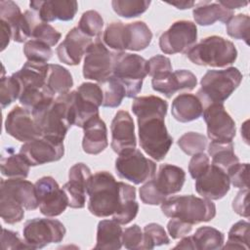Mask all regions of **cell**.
Listing matches in <instances>:
<instances>
[{
    "label": "cell",
    "mask_w": 250,
    "mask_h": 250,
    "mask_svg": "<svg viewBox=\"0 0 250 250\" xmlns=\"http://www.w3.org/2000/svg\"><path fill=\"white\" fill-rule=\"evenodd\" d=\"M66 229L62 222L56 219L35 218L24 223L23 239L29 249H41L51 243L62 242Z\"/></svg>",
    "instance_id": "9"
},
{
    "label": "cell",
    "mask_w": 250,
    "mask_h": 250,
    "mask_svg": "<svg viewBox=\"0 0 250 250\" xmlns=\"http://www.w3.org/2000/svg\"><path fill=\"white\" fill-rule=\"evenodd\" d=\"M222 6L229 9V10H233V9H239V8H242L244 6H246L248 4L247 1H233V0H227V1H224V0H220L218 1Z\"/></svg>",
    "instance_id": "58"
},
{
    "label": "cell",
    "mask_w": 250,
    "mask_h": 250,
    "mask_svg": "<svg viewBox=\"0 0 250 250\" xmlns=\"http://www.w3.org/2000/svg\"><path fill=\"white\" fill-rule=\"evenodd\" d=\"M111 148L117 154L135 148L137 145L135 125L132 116L126 110H119L115 113L111 125Z\"/></svg>",
    "instance_id": "18"
},
{
    "label": "cell",
    "mask_w": 250,
    "mask_h": 250,
    "mask_svg": "<svg viewBox=\"0 0 250 250\" xmlns=\"http://www.w3.org/2000/svg\"><path fill=\"white\" fill-rule=\"evenodd\" d=\"M49 63L27 61L22 67L12 75L21 86V95L38 92L47 87L46 77ZM20 95V96H21Z\"/></svg>",
    "instance_id": "22"
},
{
    "label": "cell",
    "mask_w": 250,
    "mask_h": 250,
    "mask_svg": "<svg viewBox=\"0 0 250 250\" xmlns=\"http://www.w3.org/2000/svg\"><path fill=\"white\" fill-rule=\"evenodd\" d=\"M30 165L24 157L19 152H15L14 147H4L1 153L0 168L3 176L8 179H26L29 173Z\"/></svg>",
    "instance_id": "28"
},
{
    "label": "cell",
    "mask_w": 250,
    "mask_h": 250,
    "mask_svg": "<svg viewBox=\"0 0 250 250\" xmlns=\"http://www.w3.org/2000/svg\"><path fill=\"white\" fill-rule=\"evenodd\" d=\"M192 229V225L177 218H171L167 224V230L173 239L182 238L188 235Z\"/></svg>",
    "instance_id": "55"
},
{
    "label": "cell",
    "mask_w": 250,
    "mask_h": 250,
    "mask_svg": "<svg viewBox=\"0 0 250 250\" xmlns=\"http://www.w3.org/2000/svg\"><path fill=\"white\" fill-rule=\"evenodd\" d=\"M152 181L159 192L167 197L182 190L186 181V173L179 166L161 164Z\"/></svg>",
    "instance_id": "24"
},
{
    "label": "cell",
    "mask_w": 250,
    "mask_h": 250,
    "mask_svg": "<svg viewBox=\"0 0 250 250\" xmlns=\"http://www.w3.org/2000/svg\"><path fill=\"white\" fill-rule=\"evenodd\" d=\"M192 16L197 24L208 26L218 21L227 23L233 17V11L222 6L219 2H201L193 9Z\"/></svg>",
    "instance_id": "27"
},
{
    "label": "cell",
    "mask_w": 250,
    "mask_h": 250,
    "mask_svg": "<svg viewBox=\"0 0 250 250\" xmlns=\"http://www.w3.org/2000/svg\"><path fill=\"white\" fill-rule=\"evenodd\" d=\"M202 116L207 126V136L212 142H232L236 133L235 122L227 112L224 104L215 103L206 105Z\"/></svg>",
    "instance_id": "12"
},
{
    "label": "cell",
    "mask_w": 250,
    "mask_h": 250,
    "mask_svg": "<svg viewBox=\"0 0 250 250\" xmlns=\"http://www.w3.org/2000/svg\"><path fill=\"white\" fill-rule=\"evenodd\" d=\"M5 130L8 135L16 140L26 143L38 137H42L32 113L25 107L15 106L5 119Z\"/></svg>",
    "instance_id": "15"
},
{
    "label": "cell",
    "mask_w": 250,
    "mask_h": 250,
    "mask_svg": "<svg viewBox=\"0 0 250 250\" xmlns=\"http://www.w3.org/2000/svg\"><path fill=\"white\" fill-rule=\"evenodd\" d=\"M20 153L30 166H37L62 159L64 154V146L63 143H57L45 137H38L23 143L20 148Z\"/></svg>",
    "instance_id": "14"
},
{
    "label": "cell",
    "mask_w": 250,
    "mask_h": 250,
    "mask_svg": "<svg viewBox=\"0 0 250 250\" xmlns=\"http://www.w3.org/2000/svg\"><path fill=\"white\" fill-rule=\"evenodd\" d=\"M243 75L238 68L230 66L221 70H208L201 78L197 97L203 107L210 104H224L237 89Z\"/></svg>",
    "instance_id": "5"
},
{
    "label": "cell",
    "mask_w": 250,
    "mask_h": 250,
    "mask_svg": "<svg viewBox=\"0 0 250 250\" xmlns=\"http://www.w3.org/2000/svg\"><path fill=\"white\" fill-rule=\"evenodd\" d=\"M196 85V76L187 69H178L173 72L170 71L162 73L152 77L151 79L152 89L163 94L168 99L178 91H191Z\"/></svg>",
    "instance_id": "19"
},
{
    "label": "cell",
    "mask_w": 250,
    "mask_h": 250,
    "mask_svg": "<svg viewBox=\"0 0 250 250\" xmlns=\"http://www.w3.org/2000/svg\"><path fill=\"white\" fill-rule=\"evenodd\" d=\"M122 245L129 250L144 249V232L138 225L125 229L122 232Z\"/></svg>",
    "instance_id": "49"
},
{
    "label": "cell",
    "mask_w": 250,
    "mask_h": 250,
    "mask_svg": "<svg viewBox=\"0 0 250 250\" xmlns=\"http://www.w3.org/2000/svg\"><path fill=\"white\" fill-rule=\"evenodd\" d=\"M139 204L136 201V188L126 183L123 184V197L119 210L112 216V220L120 225H127L138 215Z\"/></svg>",
    "instance_id": "34"
},
{
    "label": "cell",
    "mask_w": 250,
    "mask_h": 250,
    "mask_svg": "<svg viewBox=\"0 0 250 250\" xmlns=\"http://www.w3.org/2000/svg\"><path fill=\"white\" fill-rule=\"evenodd\" d=\"M152 39V32L146 22L138 21L124 25L125 50L142 51L148 47Z\"/></svg>",
    "instance_id": "29"
},
{
    "label": "cell",
    "mask_w": 250,
    "mask_h": 250,
    "mask_svg": "<svg viewBox=\"0 0 250 250\" xmlns=\"http://www.w3.org/2000/svg\"><path fill=\"white\" fill-rule=\"evenodd\" d=\"M23 54L27 61L37 62H47L53 55L50 46L34 40L29 39L23 45Z\"/></svg>",
    "instance_id": "46"
},
{
    "label": "cell",
    "mask_w": 250,
    "mask_h": 250,
    "mask_svg": "<svg viewBox=\"0 0 250 250\" xmlns=\"http://www.w3.org/2000/svg\"><path fill=\"white\" fill-rule=\"evenodd\" d=\"M82 148L88 154L97 155L104 151L108 146L107 129L104 121L100 116L89 121L83 128Z\"/></svg>",
    "instance_id": "25"
},
{
    "label": "cell",
    "mask_w": 250,
    "mask_h": 250,
    "mask_svg": "<svg viewBox=\"0 0 250 250\" xmlns=\"http://www.w3.org/2000/svg\"><path fill=\"white\" fill-rule=\"evenodd\" d=\"M29 7L44 22L55 21H69L73 20L78 10V3L75 0H47L30 1Z\"/></svg>",
    "instance_id": "20"
},
{
    "label": "cell",
    "mask_w": 250,
    "mask_h": 250,
    "mask_svg": "<svg viewBox=\"0 0 250 250\" xmlns=\"http://www.w3.org/2000/svg\"><path fill=\"white\" fill-rule=\"evenodd\" d=\"M77 27L90 38H99L103 31L104 20L97 11L89 10L82 14Z\"/></svg>",
    "instance_id": "40"
},
{
    "label": "cell",
    "mask_w": 250,
    "mask_h": 250,
    "mask_svg": "<svg viewBox=\"0 0 250 250\" xmlns=\"http://www.w3.org/2000/svg\"><path fill=\"white\" fill-rule=\"evenodd\" d=\"M88 210L99 218L113 216L122 201V182L107 171H99L91 176L87 186Z\"/></svg>",
    "instance_id": "2"
},
{
    "label": "cell",
    "mask_w": 250,
    "mask_h": 250,
    "mask_svg": "<svg viewBox=\"0 0 250 250\" xmlns=\"http://www.w3.org/2000/svg\"><path fill=\"white\" fill-rule=\"evenodd\" d=\"M210 164H211L210 159L204 152H200L192 155L188 164L189 175L194 180L198 179L207 171Z\"/></svg>",
    "instance_id": "53"
},
{
    "label": "cell",
    "mask_w": 250,
    "mask_h": 250,
    "mask_svg": "<svg viewBox=\"0 0 250 250\" xmlns=\"http://www.w3.org/2000/svg\"><path fill=\"white\" fill-rule=\"evenodd\" d=\"M203 104L199 98L192 94H181L177 96L171 106L173 117L182 123L197 120L202 116Z\"/></svg>",
    "instance_id": "26"
},
{
    "label": "cell",
    "mask_w": 250,
    "mask_h": 250,
    "mask_svg": "<svg viewBox=\"0 0 250 250\" xmlns=\"http://www.w3.org/2000/svg\"><path fill=\"white\" fill-rule=\"evenodd\" d=\"M249 223L238 221L233 224L228 233V241L223 249H249Z\"/></svg>",
    "instance_id": "38"
},
{
    "label": "cell",
    "mask_w": 250,
    "mask_h": 250,
    "mask_svg": "<svg viewBox=\"0 0 250 250\" xmlns=\"http://www.w3.org/2000/svg\"><path fill=\"white\" fill-rule=\"evenodd\" d=\"M0 30H1V51H4L9 45L12 39V32L9 25L0 20Z\"/></svg>",
    "instance_id": "57"
},
{
    "label": "cell",
    "mask_w": 250,
    "mask_h": 250,
    "mask_svg": "<svg viewBox=\"0 0 250 250\" xmlns=\"http://www.w3.org/2000/svg\"><path fill=\"white\" fill-rule=\"evenodd\" d=\"M0 20L9 25L12 32V40L22 43V24L24 17L18 4L11 0L0 1Z\"/></svg>",
    "instance_id": "31"
},
{
    "label": "cell",
    "mask_w": 250,
    "mask_h": 250,
    "mask_svg": "<svg viewBox=\"0 0 250 250\" xmlns=\"http://www.w3.org/2000/svg\"><path fill=\"white\" fill-rule=\"evenodd\" d=\"M46 85L54 94H66L73 86V79L70 72L62 65L49 63L46 77Z\"/></svg>",
    "instance_id": "35"
},
{
    "label": "cell",
    "mask_w": 250,
    "mask_h": 250,
    "mask_svg": "<svg viewBox=\"0 0 250 250\" xmlns=\"http://www.w3.org/2000/svg\"><path fill=\"white\" fill-rule=\"evenodd\" d=\"M92 176L90 168L82 163L74 164L68 171V182L62 186L68 206L74 209H81L85 206L87 196V186Z\"/></svg>",
    "instance_id": "16"
},
{
    "label": "cell",
    "mask_w": 250,
    "mask_h": 250,
    "mask_svg": "<svg viewBox=\"0 0 250 250\" xmlns=\"http://www.w3.org/2000/svg\"><path fill=\"white\" fill-rule=\"evenodd\" d=\"M193 250H217L223 247L225 235L219 229L204 226L196 229L195 233L190 236Z\"/></svg>",
    "instance_id": "33"
},
{
    "label": "cell",
    "mask_w": 250,
    "mask_h": 250,
    "mask_svg": "<svg viewBox=\"0 0 250 250\" xmlns=\"http://www.w3.org/2000/svg\"><path fill=\"white\" fill-rule=\"evenodd\" d=\"M0 193L9 196L26 210H35L39 207L35 185L24 179H2Z\"/></svg>",
    "instance_id": "23"
},
{
    "label": "cell",
    "mask_w": 250,
    "mask_h": 250,
    "mask_svg": "<svg viewBox=\"0 0 250 250\" xmlns=\"http://www.w3.org/2000/svg\"><path fill=\"white\" fill-rule=\"evenodd\" d=\"M197 40V27L190 21H178L159 37L160 50L167 55L187 54Z\"/></svg>",
    "instance_id": "11"
},
{
    "label": "cell",
    "mask_w": 250,
    "mask_h": 250,
    "mask_svg": "<svg viewBox=\"0 0 250 250\" xmlns=\"http://www.w3.org/2000/svg\"><path fill=\"white\" fill-rule=\"evenodd\" d=\"M42 137L63 143L69 128L74 125L71 92L59 95L53 102L31 111Z\"/></svg>",
    "instance_id": "1"
},
{
    "label": "cell",
    "mask_w": 250,
    "mask_h": 250,
    "mask_svg": "<svg viewBox=\"0 0 250 250\" xmlns=\"http://www.w3.org/2000/svg\"><path fill=\"white\" fill-rule=\"evenodd\" d=\"M163 114H148L137 117L140 146L145 152L156 161L165 158L173 138L165 126Z\"/></svg>",
    "instance_id": "3"
},
{
    "label": "cell",
    "mask_w": 250,
    "mask_h": 250,
    "mask_svg": "<svg viewBox=\"0 0 250 250\" xmlns=\"http://www.w3.org/2000/svg\"><path fill=\"white\" fill-rule=\"evenodd\" d=\"M62 34L52 25L39 20L33 26L30 39L40 41L50 47L55 46L61 39Z\"/></svg>",
    "instance_id": "47"
},
{
    "label": "cell",
    "mask_w": 250,
    "mask_h": 250,
    "mask_svg": "<svg viewBox=\"0 0 250 250\" xmlns=\"http://www.w3.org/2000/svg\"><path fill=\"white\" fill-rule=\"evenodd\" d=\"M161 211L168 218H177L192 226L209 222L216 216V206L212 200L192 194L166 198L161 203Z\"/></svg>",
    "instance_id": "4"
},
{
    "label": "cell",
    "mask_w": 250,
    "mask_h": 250,
    "mask_svg": "<svg viewBox=\"0 0 250 250\" xmlns=\"http://www.w3.org/2000/svg\"><path fill=\"white\" fill-rule=\"evenodd\" d=\"M21 95V86L18 80L13 76H2L0 83V104L2 108L13 104Z\"/></svg>",
    "instance_id": "48"
},
{
    "label": "cell",
    "mask_w": 250,
    "mask_h": 250,
    "mask_svg": "<svg viewBox=\"0 0 250 250\" xmlns=\"http://www.w3.org/2000/svg\"><path fill=\"white\" fill-rule=\"evenodd\" d=\"M172 6H175L177 9H181V10H186V9H189L192 8L194 6V2L193 1H180V2H170L168 3Z\"/></svg>",
    "instance_id": "60"
},
{
    "label": "cell",
    "mask_w": 250,
    "mask_h": 250,
    "mask_svg": "<svg viewBox=\"0 0 250 250\" xmlns=\"http://www.w3.org/2000/svg\"><path fill=\"white\" fill-rule=\"evenodd\" d=\"M208 154L212 158L211 164L221 168L227 172L239 162L238 157L234 153V146L230 143H216L211 142L208 146Z\"/></svg>",
    "instance_id": "32"
},
{
    "label": "cell",
    "mask_w": 250,
    "mask_h": 250,
    "mask_svg": "<svg viewBox=\"0 0 250 250\" xmlns=\"http://www.w3.org/2000/svg\"><path fill=\"white\" fill-rule=\"evenodd\" d=\"M18 232L12 231L10 229H2L1 235V245L4 250H15V249H29L28 245L25 243L24 239L21 240Z\"/></svg>",
    "instance_id": "54"
},
{
    "label": "cell",
    "mask_w": 250,
    "mask_h": 250,
    "mask_svg": "<svg viewBox=\"0 0 250 250\" xmlns=\"http://www.w3.org/2000/svg\"><path fill=\"white\" fill-rule=\"evenodd\" d=\"M187 56L191 62L197 65L225 67L236 61L237 50L231 41L222 36L212 35L195 44Z\"/></svg>",
    "instance_id": "6"
},
{
    "label": "cell",
    "mask_w": 250,
    "mask_h": 250,
    "mask_svg": "<svg viewBox=\"0 0 250 250\" xmlns=\"http://www.w3.org/2000/svg\"><path fill=\"white\" fill-rule=\"evenodd\" d=\"M168 104L157 96H144L135 98L132 104V111L136 116L147 114H167Z\"/></svg>",
    "instance_id": "36"
},
{
    "label": "cell",
    "mask_w": 250,
    "mask_h": 250,
    "mask_svg": "<svg viewBox=\"0 0 250 250\" xmlns=\"http://www.w3.org/2000/svg\"><path fill=\"white\" fill-rule=\"evenodd\" d=\"M122 228L114 220H102L97 228L95 249H113L122 247Z\"/></svg>",
    "instance_id": "30"
},
{
    "label": "cell",
    "mask_w": 250,
    "mask_h": 250,
    "mask_svg": "<svg viewBox=\"0 0 250 250\" xmlns=\"http://www.w3.org/2000/svg\"><path fill=\"white\" fill-rule=\"evenodd\" d=\"M228 176L230 184L234 188H248L249 164L238 162L228 171Z\"/></svg>",
    "instance_id": "50"
},
{
    "label": "cell",
    "mask_w": 250,
    "mask_h": 250,
    "mask_svg": "<svg viewBox=\"0 0 250 250\" xmlns=\"http://www.w3.org/2000/svg\"><path fill=\"white\" fill-rule=\"evenodd\" d=\"M34 185L41 214L57 217L65 211L68 206L67 196L53 177H42Z\"/></svg>",
    "instance_id": "13"
},
{
    "label": "cell",
    "mask_w": 250,
    "mask_h": 250,
    "mask_svg": "<svg viewBox=\"0 0 250 250\" xmlns=\"http://www.w3.org/2000/svg\"><path fill=\"white\" fill-rule=\"evenodd\" d=\"M139 193L143 203L147 205H159L167 198L165 195L159 192V190L154 186L152 179L148 180L140 188Z\"/></svg>",
    "instance_id": "51"
},
{
    "label": "cell",
    "mask_w": 250,
    "mask_h": 250,
    "mask_svg": "<svg viewBox=\"0 0 250 250\" xmlns=\"http://www.w3.org/2000/svg\"><path fill=\"white\" fill-rule=\"evenodd\" d=\"M115 171L119 178L140 185L154 177L156 164L135 147L119 154L115 160Z\"/></svg>",
    "instance_id": "8"
},
{
    "label": "cell",
    "mask_w": 250,
    "mask_h": 250,
    "mask_svg": "<svg viewBox=\"0 0 250 250\" xmlns=\"http://www.w3.org/2000/svg\"><path fill=\"white\" fill-rule=\"evenodd\" d=\"M92 42L93 39L80 31L77 26L73 27L67 32L64 40L57 47L58 58L67 65H77Z\"/></svg>",
    "instance_id": "21"
},
{
    "label": "cell",
    "mask_w": 250,
    "mask_h": 250,
    "mask_svg": "<svg viewBox=\"0 0 250 250\" xmlns=\"http://www.w3.org/2000/svg\"><path fill=\"white\" fill-rule=\"evenodd\" d=\"M124 23L114 21L109 23L103 33L104 44L115 52H124Z\"/></svg>",
    "instance_id": "44"
},
{
    "label": "cell",
    "mask_w": 250,
    "mask_h": 250,
    "mask_svg": "<svg viewBox=\"0 0 250 250\" xmlns=\"http://www.w3.org/2000/svg\"><path fill=\"white\" fill-rule=\"evenodd\" d=\"M227 33L237 40H243L249 44V30H250V18L245 14H238L233 16L227 23Z\"/></svg>",
    "instance_id": "43"
},
{
    "label": "cell",
    "mask_w": 250,
    "mask_h": 250,
    "mask_svg": "<svg viewBox=\"0 0 250 250\" xmlns=\"http://www.w3.org/2000/svg\"><path fill=\"white\" fill-rule=\"evenodd\" d=\"M149 0H112L113 11L122 18H137L144 14L149 7Z\"/></svg>",
    "instance_id": "39"
},
{
    "label": "cell",
    "mask_w": 250,
    "mask_h": 250,
    "mask_svg": "<svg viewBox=\"0 0 250 250\" xmlns=\"http://www.w3.org/2000/svg\"><path fill=\"white\" fill-rule=\"evenodd\" d=\"M0 214L6 224L14 225L23 219L24 208L9 196L0 193Z\"/></svg>",
    "instance_id": "42"
},
{
    "label": "cell",
    "mask_w": 250,
    "mask_h": 250,
    "mask_svg": "<svg viewBox=\"0 0 250 250\" xmlns=\"http://www.w3.org/2000/svg\"><path fill=\"white\" fill-rule=\"evenodd\" d=\"M207 143V138L197 132H187L177 142L179 147L188 155L203 152L206 149Z\"/></svg>",
    "instance_id": "41"
},
{
    "label": "cell",
    "mask_w": 250,
    "mask_h": 250,
    "mask_svg": "<svg viewBox=\"0 0 250 250\" xmlns=\"http://www.w3.org/2000/svg\"><path fill=\"white\" fill-rule=\"evenodd\" d=\"M248 193H249V189L248 188H242L237 195L235 196V198L232 201V209L233 211L238 214L239 216L248 218L249 217V211H248Z\"/></svg>",
    "instance_id": "56"
},
{
    "label": "cell",
    "mask_w": 250,
    "mask_h": 250,
    "mask_svg": "<svg viewBox=\"0 0 250 250\" xmlns=\"http://www.w3.org/2000/svg\"><path fill=\"white\" fill-rule=\"evenodd\" d=\"M230 182L227 172L210 164L207 171L195 180V190L203 198L219 200L229 190Z\"/></svg>",
    "instance_id": "17"
},
{
    "label": "cell",
    "mask_w": 250,
    "mask_h": 250,
    "mask_svg": "<svg viewBox=\"0 0 250 250\" xmlns=\"http://www.w3.org/2000/svg\"><path fill=\"white\" fill-rule=\"evenodd\" d=\"M193 249L192 241L190 236H184L182 237V240L174 247V249Z\"/></svg>",
    "instance_id": "59"
},
{
    "label": "cell",
    "mask_w": 250,
    "mask_h": 250,
    "mask_svg": "<svg viewBox=\"0 0 250 250\" xmlns=\"http://www.w3.org/2000/svg\"><path fill=\"white\" fill-rule=\"evenodd\" d=\"M99 85L104 94L102 106L114 108L121 104L123 99L126 97V90L113 75H110L104 82L100 83Z\"/></svg>",
    "instance_id": "37"
},
{
    "label": "cell",
    "mask_w": 250,
    "mask_h": 250,
    "mask_svg": "<svg viewBox=\"0 0 250 250\" xmlns=\"http://www.w3.org/2000/svg\"><path fill=\"white\" fill-rule=\"evenodd\" d=\"M144 249H153L155 246L169 244L170 239L164 228L156 223H149L144 227Z\"/></svg>",
    "instance_id": "45"
},
{
    "label": "cell",
    "mask_w": 250,
    "mask_h": 250,
    "mask_svg": "<svg viewBox=\"0 0 250 250\" xmlns=\"http://www.w3.org/2000/svg\"><path fill=\"white\" fill-rule=\"evenodd\" d=\"M147 61L137 54L114 52L112 74L125 88L126 98H136L147 75Z\"/></svg>",
    "instance_id": "7"
},
{
    "label": "cell",
    "mask_w": 250,
    "mask_h": 250,
    "mask_svg": "<svg viewBox=\"0 0 250 250\" xmlns=\"http://www.w3.org/2000/svg\"><path fill=\"white\" fill-rule=\"evenodd\" d=\"M146 67L147 74L151 77L172 71V64L170 59L162 55H156L154 57H151L147 61Z\"/></svg>",
    "instance_id": "52"
},
{
    "label": "cell",
    "mask_w": 250,
    "mask_h": 250,
    "mask_svg": "<svg viewBox=\"0 0 250 250\" xmlns=\"http://www.w3.org/2000/svg\"><path fill=\"white\" fill-rule=\"evenodd\" d=\"M114 62V52L102 42L101 37L94 39L86 51L83 63V76L86 79L104 82L111 74Z\"/></svg>",
    "instance_id": "10"
}]
</instances>
